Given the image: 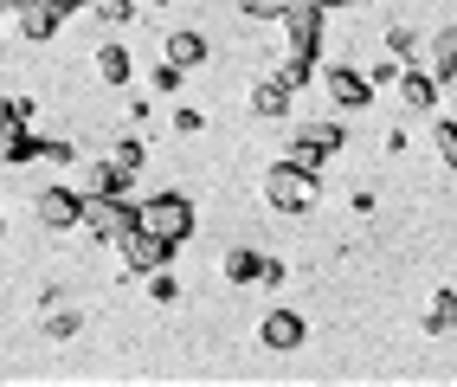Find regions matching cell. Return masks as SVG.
I'll use <instances>...</instances> for the list:
<instances>
[{
	"mask_svg": "<svg viewBox=\"0 0 457 387\" xmlns=\"http://www.w3.org/2000/svg\"><path fill=\"white\" fill-rule=\"evenodd\" d=\"M136 226L155 232V240H168V246H180V240L194 232V206L180 200V194H155V200L136 206Z\"/></svg>",
	"mask_w": 457,
	"mask_h": 387,
	"instance_id": "obj_1",
	"label": "cell"
},
{
	"mask_svg": "<svg viewBox=\"0 0 457 387\" xmlns=\"http://www.w3.org/2000/svg\"><path fill=\"white\" fill-rule=\"evenodd\" d=\"M264 200L284 206V214H310V206H316V174H303V168L278 162V168L264 174Z\"/></svg>",
	"mask_w": 457,
	"mask_h": 387,
	"instance_id": "obj_2",
	"label": "cell"
},
{
	"mask_svg": "<svg viewBox=\"0 0 457 387\" xmlns=\"http://www.w3.org/2000/svg\"><path fill=\"white\" fill-rule=\"evenodd\" d=\"M84 232H97V240H123V232H136V206L123 194H104V200H84Z\"/></svg>",
	"mask_w": 457,
	"mask_h": 387,
	"instance_id": "obj_3",
	"label": "cell"
},
{
	"mask_svg": "<svg viewBox=\"0 0 457 387\" xmlns=\"http://www.w3.org/2000/svg\"><path fill=\"white\" fill-rule=\"evenodd\" d=\"M284 52H303V58H316V33H322V7L316 0H290V13H284Z\"/></svg>",
	"mask_w": 457,
	"mask_h": 387,
	"instance_id": "obj_4",
	"label": "cell"
},
{
	"mask_svg": "<svg viewBox=\"0 0 457 387\" xmlns=\"http://www.w3.org/2000/svg\"><path fill=\"white\" fill-rule=\"evenodd\" d=\"M33 206H39V220H46L52 232H65V226L84 220V194H78V188H46Z\"/></svg>",
	"mask_w": 457,
	"mask_h": 387,
	"instance_id": "obj_5",
	"label": "cell"
},
{
	"mask_svg": "<svg viewBox=\"0 0 457 387\" xmlns=\"http://www.w3.org/2000/svg\"><path fill=\"white\" fill-rule=\"evenodd\" d=\"M116 246H123V265H129V272H155V265H168V240H155V232H123V240H116Z\"/></svg>",
	"mask_w": 457,
	"mask_h": 387,
	"instance_id": "obj_6",
	"label": "cell"
},
{
	"mask_svg": "<svg viewBox=\"0 0 457 387\" xmlns=\"http://www.w3.org/2000/svg\"><path fill=\"white\" fill-rule=\"evenodd\" d=\"M322 84H328V97L342 104V110H361V104H368V91H374V84L361 78V72H348V65H328Z\"/></svg>",
	"mask_w": 457,
	"mask_h": 387,
	"instance_id": "obj_7",
	"label": "cell"
},
{
	"mask_svg": "<svg viewBox=\"0 0 457 387\" xmlns=\"http://www.w3.org/2000/svg\"><path fill=\"white\" fill-rule=\"evenodd\" d=\"M71 7H78V0H39V7H26V13H20V33H26V39H52V33H58V20H65Z\"/></svg>",
	"mask_w": 457,
	"mask_h": 387,
	"instance_id": "obj_8",
	"label": "cell"
},
{
	"mask_svg": "<svg viewBox=\"0 0 457 387\" xmlns=\"http://www.w3.org/2000/svg\"><path fill=\"white\" fill-rule=\"evenodd\" d=\"M258 336H264V349H278V355H290V349L303 342V316H296V310H270Z\"/></svg>",
	"mask_w": 457,
	"mask_h": 387,
	"instance_id": "obj_9",
	"label": "cell"
},
{
	"mask_svg": "<svg viewBox=\"0 0 457 387\" xmlns=\"http://www.w3.org/2000/svg\"><path fill=\"white\" fill-rule=\"evenodd\" d=\"M123 188H129V181L110 168V156H104V162H84V181H78L84 200H104V194H123Z\"/></svg>",
	"mask_w": 457,
	"mask_h": 387,
	"instance_id": "obj_10",
	"label": "cell"
},
{
	"mask_svg": "<svg viewBox=\"0 0 457 387\" xmlns=\"http://www.w3.org/2000/svg\"><path fill=\"white\" fill-rule=\"evenodd\" d=\"M393 91H400L406 110H432V104H438V78H432V72H406Z\"/></svg>",
	"mask_w": 457,
	"mask_h": 387,
	"instance_id": "obj_11",
	"label": "cell"
},
{
	"mask_svg": "<svg viewBox=\"0 0 457 387\" xmlns=\"http://www.w3.org/2000/svg\"><path fill=\"white\" fill-rule=\"evenodd\" d=\"M252 110L264 116V123H278V116H290V84H278V78H264L258 91H252Z\"/></svg>",
	"mask_w": 457,
	"mask_h": 387,
	"instance_id": "obj_12",
	"label": "cell"
},
{
	"mask_svg": "<svg viewBox=\"0 0 457 387\" xmlns=\"http://www.w3.org/2000/svg\"><path fill=\"white\" fill-rule=\"evenodd\" d=\"M162 58H168V65H180V72H194L200 58H206V39H200V33H168Z\"/></svg>",
	"mask_w": 457,
	"mask_h": 387,
	"instance_id": "obj_13",
	"label": "cell"
},
{
	"mask_svg": "<svg viewBox=\"0 0 457 387\" xmlns=\"http://www.w3.org/2000/svg\"><path fill=\"white\" fill-rule=\"evenodd\" d=\"M97 78H104V84H116V91H123V84L136 78L129 52H123V46H97Z\"/></svg>",
	"mask_w": 457,
	"mask_h": 387,
	"instance_id": "obj_14",
	"label": "cell"
},
{
	"mask_svg": "<svg viewBox=\"0 0 457 387\" xmlns=\"http://www.w3.org/2000/svg\"><path fill=\"white\" fill-rule=\"evenodd\" d=\"M296 142H310L316 156H342V148H348L342 123H310V130H296Z\"/></svg>",
	"mask_w": 457,
	"mask_h": 387,
	"instance_id": "obj_15",
	"label": "cell"
},
{
	"mask_svg": "<svg viewBox=\"0 0 457 387\" xmlns=\"http://www.w3.org/2000/svg\"><path fill=\"white\" fill-rule=\"evenodd\" d=\"M451 72H457V26H445V33L432 39V78L451 84Z\"/></svg>",
	"mask_w": 457,
	"mask_h": 387,
	"instance_id": "obj_16",
	"label": "cell"
},
{
	"mask_svg": "<svg viewBox=\"0 0 457 387\" xmlns=\"http://www.w3.org/2000/svg\"><path fill=\"white\" fill-rule=\"evenodd\" d=\"M142 162H148V148H142L136 136L110 148V168H116V174H123V181H136V168H142Z\"/></svg>",
	"mask_w": 457,
	"mask_h": 387,
	"instance_id": "obj_17",
	"label": "cell"
},
{
	"mask_svg": "<svg viewBox=\"0 0 457 387\" xmlns=\"http://www.w3.org/2000/svg\"><path fill=\"white\" fill-rule=\"evenodd\" d=\"M220 272H226L232 284H258V272H264V258H258V252H226V265H220Z\"/></svg>",
	"mask_w": 457,
	"mask_h": 387,
	"instance_id": "obj_18",
	"label": "cell"
},
{
	"mask_svg": "<svg viewBox=\"0 0 457 387\" xmlns=\"http://www.w3.org/2000/svg\"><path fill=\"white\" fill-rule=\"evenodd\" d=\"M451 323H457V297H451V290H438L432 304H425V330L438 336V330H451Z\"/></svg>",
	"mask_w": 457,
	"mask_h": 387,
	"instance_id": "obj_19",
	"label": "cell"
},
{
	"mask_svg": "<svg viewBox=\"0 0 457 387\" xmlns=\"http://www.w3.org/2000/svg\"><path fill=\"white\" fill-rule=\"evenodd\" d=\"M148 278V304H174V297H180V284L168 278V265H155V272H142Z\"/></svg>",
	"mask_w": 457,
	"mask_h": 387,
	"instance_id": "obj_20",
	"label": "cell"
},
{
	"mask_svg": "<svg viewBox=\"0 0 457 387\" xmlns=\"http://www.w3.org/2000/svg\"><path fill=\"white\" fill-rule=\"evenodd\" d=\"M310 72H316V58H303V52H284V65H278V84H290V91H296V84L310 78Z\"/></svg>",
	"mask_w": 457,
	"mask_h": 387,
	"instance_id": "obj_21",
	"label": "cell"
},
{
	"mask_svg": "<svg viewBox=\"0 0 457 387\" xmlns=\"http://www.w3.org/2000/svg\"><path fill=\"white\" fill-rule=\"evenodd\" d=\"M0 123H7V130H26V123H33V104H26V97H0Z\"/></svg>",
	"mask_w": 457,
	"mask_h": 387,
	"instance_id": "obj_22",
	"label": "cell"
},
{
	"mask_svg": "<svg viewBox=\"0 0 457 387\" xmlns=\"http://www.w3.org/2000/svg\"><path fill=\"white\" fill-rule=\"evenodd\" d=\"M148 84H155V97H174V91H180V65H168V58H162V65H155V78H148Z\"/></svg>",
	"mask_w": 457,
	"mask_h": 387,
	"instance_id": "obj_23",
	"label": "cell"
},
{
	"mask_svg": "<svg viewBox=\"0 0 457 387\" xmlns=\"http://www.w3.org/2000/svg\"><path fill=\"white\" fill-rule=\"evenodd\" d=\"M46 336H52V342L78 336V316H71V310H52V316H46Z\"/></svg>",
	"mask_w": 457,
	"mask_h": 387,
	"instance_id": "obj_24",
	"label": "cell"
},
{
	"mask_svg": "<svg viewBox=\"0 0 457 387\" xmlns=\"http://www.w3.org/2000/svg\"><path fill=\"white\" fill-rule=\"evenodd\" d=\"M284 162H290V168H303V174H316V168H322V156H316L310 142H290V156H284Z\"/></svg>",
	"mask_w": 457,
	"mask_h": 387,
	"instance_id": "obj_25",
	"label": "cell"
},
{
	"mask_svg": "<svg viewBox=\"0 0 457 387\" xmlns=\"http://www.w3.org/2000/svg\"><path fill=\"white\" fill-rule=\"evenodd\" d=\"M432 148H438V156L457 168V123H438V136H432Z\"/></svg>",
	"mask_w": 457,
	"mask_h": 387,
	"instance_id": "obj_26",
	"label": "cell"
},
{
	"mask_svg": "<svg viewBox=\"0 0 457 387\" xmlns=\"http://www.w3.org/2000/svg\"><path fill=\"white\" fill-rule=\"evenodd\" d=\"M400 78H406V72H400V58H380V65H374V78H368V84H400Z\"/></svg>",
	"mask_w": 457,
	"mask_h": 387,
	"instance_id": "obj_27",
	"label": "cell"
},
{
	"mask_svg": "<svg viewBox=\"0 0 457 387\" xmlns=\"http://www.w3.org/2000/svg\"><path fill=\"white\" fill-rule=\"evenodd\" d=\"M174 136H200V110H174Z\"/></svg>",
	"mask_w": 457,
	"mask_h": 387,
	"instance_id": "obj_28",
	"label": "cell"
},
{
	"mask_svg": "<svg viewBox=\"0 0 457 387\" xmlns=\"http://www.w3.org/2000/svg\"><path fill=\"white\" fill-rule=\"evenodd\" d=\"M386 46H393V52H400V58H412V46H419V39L406 33V26H393V33H386Z\"/></svg>",
	"mask_w": 457,
	"mask_h": 387,
	"instance_id": "obj_29",
	"label": "cell"
},
{
	"mask_svg": "<svg viewBox=\"0 0 457 387\" xmlns=\"http://www.w3.org/2000/svg\"><path fill=\"white\" fill-rule=\"evenodd\" d=\"M90 7H97L104 20H129V0H90Z\"/></svg>",
	"mask_w": 457,
	"mask_h": 387,
	"instance_id": "obj_30",
	"label": "cell"
}]
</instances>
